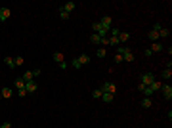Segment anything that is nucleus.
I'll return each instance as SVG.
<instances>
[{"mask_svg":"<svg viewBox=\"0 0 172 128\" xmlns=\"http://www.w3.org/2000/svg\"><path fill=\"white\" fill-rule=\"evenodd\" d=\"M21 88H25V81L19 77V78H15V90H21Z\"/></svg>","mask_w":172,"mask_h":128,"instance_id":"nucleus-15","label":"nucleus"},{"mask_svg":"<svg viewBox=\"0 0 172 128\" xmlns=\"http://www.w3.org/2000/svg\"><path fill=\"white\" fill-rule=\"evenodd\" d=\"M0 128H12V124H10V122H2V124H0Z\"/></svg>","mask_w":172,"mask_h":128,"instance_id":"nucleus-34","label":"nucleus"},{"mask_svg":"<svg viewBox=\"0 0 172 128\" xmlns=\"http://www.w3.org/2000/svg\"><path fill=\"white\" fill-rule=\"evenodd\" d=\"M151 82H155V75L151 73V71H147V73H143L142 77H140V84H143V86H149Z\"/></svg>","mask_w":172,"mask_h":128,"instance_id":"nucleus-1","label":"nucleus"},{"mask_svg":"<svg viewBox=\"0 0 172 128\" xmlns=\"http://www.w3.org/2000/svg\"><path fill=\"white\" fill-rule=\"evenodd\" d=\"M170 77H172V67H166V69L163 71V78H165V81H168Z\"/></svg>","mask_w":172,"mask_h":128,"instance_id":"nucleus-18","label":"nucleus"},{"mask_svg":"<svg viewBox=\"0 0 172 128\" xmlns=\"http://www.w3.org/2000/svg\"><path fill=\"white\" fill-rule=\"evenodd\" d=\"M0 99H2V96H0Z\"/></svg>","mask_w":172,"mask_h":128,"instance_id":"nucleus-35","label":"nucleus"},{"mask_svg":"<svg viewBox=\"0 0 172 128\" xmlns=\"http://www.w3.org/2000/svg\"><path fill=\"white\" fill-rule=\"evenodd\" d=\"M101 94H103V92H101V90H100V88H96V90H94V92H92V96H94V98H98V99H100V98H101Z\"/></svg>","mask_w":172,"mask_h":128,"instance_id":"nucleus-28","label":"nucleus"},{"mask_svg":"<svg viewBox=\"0 0 172 128\" xmlns=\"http://www.w3.org/2000/svg\"><path fill=\"white\" fill-rule=\"evenodd\" d=\"M17 96L19 98H25V96H29V94L25 92V88H21V90H17Z\"/></svg>","mask_w":172,"mask_h":128,"instance_id":"nucleus-29","label":"nucleus"},{"mask_svg":"<svg viewBox=\"0 0 172 128\" xmlns=\"http://www.w3.org/2000/svg\"><path fill=\"white\" fill-rule=\"evenodd\" d=\"M0 23H2V21H0Z\"/></svg>","mask_w":172,"mask_h":128,"instance_id":"nucleus-36","label":"nucleus"},{"mask_svg":"<svg viewBox=\"0 0 172 128\" xmlns=\"http://www.w3.org/2000/svg\"><path fill=\"white\" fill-rule=\"evenodd\" d=\"M0 96L8 99V98H12V96H14V90H12L10 86H4V88H2V92H0Z\"/></svg>","mask_w":172,"mask_h":128,"instance_id":"nucleus-7","label":"nucleus"},{"mask_svg":"<svg viewBox=\"0 0 172 128\" xmlns=\"http://www.w3.org/2000/svg\"><path fill=\"white\" fill-rule=\"evenodd\" d=\"M100 90H101V92H107V94H113V96H115V92H117V86H115L113 82H101Z\"/></svg>","mask_w":172,"mask_h":128,"instance_id":"nucleus-2","label":"nucleus"},{"mask_svg":"<svg viewBox=\"0 0 172 128\" xmlns=\"http://www.w3.org/2000/svg\"><path fill=\"white\" fill-rule=\"evenodd\" d=\"M149 50L153 52V54H155V52H161V50H163V44H161V42H153V44H151V48H149Z\"/></svg>","mask_w":172,"mask_h":128,"instance_id":"nucleus-14","label":"nucleus"},{"mask_svg":"<svg viewBox=\"0 0 172 128\" xmlns=\"http://www.w3.org/2000/svg\"><path fill=\"white\" fill-rule=\"evenodd\" d=\"M100 40H101V37H100V35L92 33V37H90V42H92V44H100Z\"/></svg>","mask_w":172,"mask_h":128,"instance_id":"nucleus-21","label":"nucleus"},{"mask_svg":"<svg viewBox=\"0 0 172 128\" xmlns=\"http://www.w3.org/2000/svg\"><path fill=\"white\" fill-rule=\"evenodd\" d=\"M119 44H121V42H119V38H117V37H109V46L119 48Z\"/></svg>","mask_w":172,"mask_h":128,"instance_id":"nucleus-22","label":"nucleus"},{"mask_svg":"<svg viewBox=\"0 0 172 128\" xmlns=\"http://www.w3.org/2000/svg\"><path fill=\"white\" fill-rule=\"evenodd\" d=\"M147 37H149L151 42H157L159 40V33H157V31H149V35H147Z\"/></svg>","mask_w":172,"mask_h":128,"instance_id":"nucleus-17","label":"nucleus"},{"mask_svg":"<svg viewBox=\"0 0 172 128\" xmlns=\"http://www.w3.org/2000/svg\"><path fill=\"white\" fill-rule=\"evenodd\" d=\"M71 67H75V69H82V65H80V61H79V59H73V61H71Z\"/></svg>","mask_w":172,"mask_h":128,"instance_id":"nucleus-26","label":"nucleus"},{"mask_svg":"<svg viewBox=\"0 0 172 128\" xmlns=\"http://www.w3.org/2000/svg\"><path fill=\"white\" fill-rule=\"evenodd\" d=\"M77 59L80 61V65H82V67H84V65H88V63H90V55H88V54H80Z\"/></svg>","mask_w":172,"mask_h":128,"instance_id":"nucleus-10","label":"nucleus"},{"mask_svg":"<svg viewBox=\"0 0 172 128\" xmlns=\"http://www.w3.org/2000/svg\"><path fill=\"white\" fill-rule=\"evenodd\" d=\"M151 103H153V101H151V98H143L142 99V107H143V109H149Z\"/></svg>","mask_w":172,"mask_h":128,"instance_id":"nucleus-19","label":"nucleus"},{"mask_svg":"<svg viewBox=\"0 0 172 128\" xmlns=\"http://www.w3.org/2000/svg\"><path fill=\"white\" fill-rule=\"evenodd\" d=\"M23 61H25V59H23V55H15V58H14V63H15V65H23Z\"/></svg>","mask_w":172,"mask_h":128,"instance_id":"nucleus-25","label":"nucleus"},{"mask_svg":"<svg viewBox=\"0 0 172 128\" xmlns=\"http://www.w3.org/2000/svg\"><path fill=\"white\" fill-rule=\"evenodd\" d=\"M96 55H98V58H105V55H107V50H105V48H98Z\"/></svg>","mask_w":172,"mask_h":128,"instance_id":"nucleus-23","label":"nucleus"},{"mask_svg":"<svg viewBox=\"0 0 172 128\" xmlns=\"http://www.w3.org/2000/svg\"><path fill=\"white\" fill-rule=\"evenodd\" d=\"M117 38H119V42H128V38H130V33H126V31H122V33H119L117 35Z\"/></svg>","mask_w":172,"mask_h":128,"instance_id":"nucleus-8","label":"nucleus"},{"mask_svg":"<svg viewBox=\"0 0 172 128\" xmlns=\"http://www.w3.org/2000/svg\"><path fill=\"white\" fill-rule=\"evenodd\" d=\"M109 33H111V35H113V37H117V35H119V33H121V31H119V29H113V27H111V31H109Z\"/></svg>","mask_w":172,"mask_h":128,"instance_id":"nucleus-33","label":"nucleus"},{"mask_svg":"<svg viewBox=\"0 0 172 128\" xmlns=\"http://www.w3.org/2000/svg\"><path fill=\"white\" fill-rule=\"evenodd\" d=\"M10 15H12V10H10V8H0V21H6Z\"/></svg>","mask_w":172,"mask_h":128,"instance_id":"nucleus-6","label":"nucleus"},{"mask_svg":"<svg viewBox=\"0 0 172 128\" xmlns=\"http://www.w3.org/2000/svg\"><path fill=\"white\" fill-rule=\"evenodd\" d=\"M100 99H101V101H105V103H111L113 99H115V96H113V94H107V92H103Z\"/></svg>","mask_w":172,"mask_h":128,"instance_id":"nucleus-12","label":"nucleus"},{"mask_svg":"<svg viewBox=\"0 0 172 128\" xmlns=\"http://www.w3.org/2000/svg\"><path fill=\"white\" fill-rule=\"evenodd\" d=\"M59 15H61V19H69V17H71V14H67V12H65L63 8L59 10Z\"/></svg>","mask_w":172,"mask_h":128,"instance_id":"nucleus-27","label":"nucleus"},{"mask_svg":"<svg viewBox=\"0 0 172 128\" xmlns=\"http://www.w3.org/2000/svg\"><path fill=\"white\" fill-rule=\"evenodd\" d=\"M161 86H163V82H157V81H155V82H151V84H149V88H151L153 92H159V90H161Z\"/></svg>","mask_w":172,"mask_h":128,"instance_id":"nucleus-20","label":"nucleus"},{"mask_svg":"<svg viewBox=\"0 0 172 128\" xmlns=\"http://www.w3.org/2000/svg\"><path fill=\"white\" fill-rule=\"evenodd\" d=\"M166 37H170V31L166 29V27H163V29L159 31V38H166Z\"/></svg>","mask_w":172,"mask_h":128,"instance_id":"nucleus-16","label":"nucleus"},{"mask_svg":"<svg viewBox=\"0 0 172 128\" xmlns=\"http://www.w3.org/2000/svg\"><path fill=\"white\" fill-rule=\"evenodd\" d=\"M100 25L103 27L105 31H111V25H113V19L109 17V15H103V17L100 19Z\"/></svg>","mask_w":172,"mask_h":128,"instance_id":"nucleus-3","label":"nucleus"},{"mask_svg":"<svg viewBox=\"0 0 172 128\" xmlns=\"http://www.w3.org/2000/svg\"><path fill=\"white\" fill-rule=\"evenodd\" d=\"M161 92H163V96H165V99H172V86L170 84H165V82H163Z\"/></svg>","mask_w":172,"mask_h":128,"instance_id":"nucleus-4","label":"nucleus"},{"mask_svg":"<svg viewBox=\"0 0 172 128\" xmlns=\"http://www.w3.org/2000/svg\"><path fill=\"white\" fill-rule=\"evenodd\" d=\"M61 8H63V10L67 12V14H71V12H73V10H75V8H77V4H75V2H65V4H63V6H61Z\"/></svg>","mask_w":172,"mask_h":128,"instance_id":"nucleus-11","label":"nucleus"},{"mask_svg":"<svg viewBox=\"0 0 172 128\" xmlns=\"http://www.w3.org/2000/svg\"><path fill=\"white\" fill-rule=\"evenodd\" d=\"M151 54H153V52H151L149 48H147V50H143V55H145V58H151Z\"/></svg>","mask_w":172,"mask_h":128,"instance_id":"nucleus-31","label":"nucleus"},{"mask_svg":"<svg viewBox=\"0 0 172 128\" xmlns=\"http://www.w3.org/2000/svg\"><path fill=\"white\" fill-rule=\"evenodd\" d=\"M36 77V75H35V71H25V73H23V81H25V82H31L33 81V78H35Z\"/></svg>","mask_w":172,"mask_h":128,"instance_id":"nucleus-9","label":"nucleus"},{"mask_svg":"<svg viewBox=\"0 0 172 128\" xmlns=\"http://www.w3.org/2000/svg\"><path fill=\"white\" fill-rule=\"evenodd\" d=\"M121 61H122V55L117 54V55H115V63H121Z\"/></svg>","mask_w":172,"mask_h":128,"instance_id":"nucleus-32","label":"nucleus"},{"mask_svg":"<svg viewBox=\"0 0 172 128\" xmlns=\"http://www.w3.org/2000/svg\"><path fill=\"white\" fill-rule=\"evenodd\" d=\"M4 63H6L8 67H15V63H14V58H10V55H6V58H4Z\"/></svg>","mask_w":172,"mask_h":128,"instance_id":"nucleus-24","label":"nucleus"},{"mask_svg":"<svg viewBox=\"0 0 172 128\" xmlns=\"http://www.w3.org/2000/svg\"><path fill=\"white\" fill-rule=\"evenodd\" d=\"M38 90V84H36V82H25V92L27 94H35V92Z\"/></svg>","mask_w":172,"mask_h":128,"instance_id":"nucleus-5","label":"nucleus"},{"mask_svg":"<svg viewBox=\"0 0 172 128\" xmlns=\"http://www.w3.org/2000/svg\"><path fill=\"white\" fill-rule=\"evenodd\" d=\"M52 58H54V61L56 63H63L65 59H63V54H61V52H54V55H52Z\"/></svg>","mask_w":172,"mask_h":128,"instance_id":"nucleus-13","label":"nucleus"},{"mask_svg":"<svg viewBox=\"0 0 172 128\" xmlns=\"http://www.w3.org/2000/svg\"><path fill=\"white\" fill-rule=\"evenodd\" d=\"M161 29H163V25H161V23H155V25H153V29H151V31H157V33H159Z\"/></svg>","mask_w":172,"mask_h":128,"instance_id":"nucleus-30","label":"nucleus"}]
</instances>
